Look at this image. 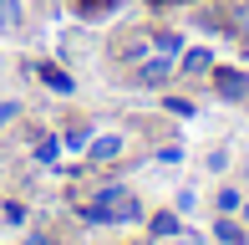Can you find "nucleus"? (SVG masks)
Instances as JSON below:
<instances>
[{"mask_svg": "<svg viewBox=\"0 0 249 245\" xmlns=\"http://www.w3.org/2000/svg\"><path fill=\"white\" fill-rule=\"evenodd\" d=\"M82 215L92 220V225H102V220H138L142 209H138V199H132L127 189H107V194L87 199V204H82Z\"/></svg>", "mask_w": 249, "mask_h": 245, "instance_id": "obj_1", "label": "nucleus"}, {"mask_svg": "<svg viewBox=\"0 0 249 245\" xmlns=\"http://www.w3.org/2000/svg\"><path fill=\"white\" fill-rule=\"evenodd\" d=\"M213 87H219V97H229V102H244V97H249V77L229 72V66H219V72H213Z\"/></svg>", "mask_w": 249, "mask_h": 245, "instance_id": "obj_2", "label": "nucleus"}, {"mask_svg": "<svg viewBox=\"0 0 249 245\" xmlns=\"http://www.w3.org/2000/svg\"><path fill=\"white\" fill-rule=\"evenodd\" d=\"M168 77H173V57H158L153 66H142V72H138V87H163Z\"/></svg>", "mask_w": 249, "mask_h": 245, "instance_id": "obj_3", "label": "nucleus"}, {"mask_svg": "<svg viewBox=\"0 0 249 245\" xmlns=\"http://www.w3.org/2000/svg\"><path fill=\"white\" fill-rule=\"evenodd\" d=\"M153 51H158V57H178V51H183V41H178L173 31H158V36H153Z\"/></svg>", "mask_w": 249, "mask_h": 245, "instance_id": "obj_4", "label": "nucleus"}, {"mask_svg": "<svg viewBox=\"0 0 249 245\" xmlns=\"http://www.w3.org/2000/svg\"><path fill=\"white\" fill-rule=\"evenodd\" d=\"M122 153V138H97L92 143V159H117Z\"/></svg>", "mask_w": 249, "mask_h": 245, "instance_id": "obj_5", "label": "nucleus"}, {"mask_svg": "<svg viewBox=\"0 0 249 245\" xmlns=\"http://www.w3.org/2000/svg\"><path fill=\"white\" fill-rule=\"evenodd\" d=\"M213 235H219V240H229V245H244V230L234 225V220H219V225H213Z\"/></svg>", "mask_w": 249, "mask_h": 245, "instance_id": "obj_6", "label": "nucleus"}, {"mask_svg": "<svg viewBox=\"0 0 249 245\" xmlns=\"http://www.w3.org/2000/svg\"><path fill=\"white\" fill-rule=\"evenodd\" d=\"M0 26H20V5H16V0H0Z\"/></svg>", "mask_w": 249, "mask_h": 245, "instance_id": "obj_7", "label": "nucleus"}, {"mask_svg": "<svg viewBox=\"0 0 249 245\" xmlns=\"http://www.w3.org/2000/svg\"><path fill=\"white\" fill-rule=\"evenodd\" d=\"M41 77H46L56 92H71V77H66V72H56V66H41Z\"/></svg>", "mask_w": 249, "mask_h": 245, "instance_id": "obj_8", "label": "nucleus"}, {"mask_svg": "<svg viewBox=\"0 0 249 245\" xmlns=\"http://www.w3.org/2000/svg\"><path fill=\"white\" fill-rule=\"evenodd\" d=\"M153 235H178V220L173 215H158L153 220Z\"/></svg>", "mask_w": 249, "mask_h": 245, "instance_id": "obj_9", "label": "nucleus"}, {"mask_svg": "<svg viewBox=\"0 0 249 245\" xmlns=\"http://www.w3.org/2000/svg\"><path fill=\"white\" fill-rule=\"evenodd\" d=\"M183 66H188V72H203V66H209V57H203V51H188V61H183Z\"/></svg>", "mask_w": 249, "mask_h": 245, "instance_id": "obj_10", "label": "nucleus"}, {"mask_svg": "<svg viewBox=\"0 0 249 245\" xmlns=\"http://www.w3.org/2000/svg\"><path fill=\"white\" fill-rule=\"evenodd\" d=\"M10 113H16V107H10V102H0V122H10Z\"/></svg>", "mask_w": 249, "mask_h": 245, "instance_id": "obj_11", "label": "nucleus"}, {"mask_svg": "<svg viewBox=\"0 0 249 245\" xmlns=\"http://www.w3.org/2000/svg\"><path fill=\"white\" fill-rule=\"evenodd\" d=\"M26 245H46V240H41V235H31V240H26Z\"/></svg>", "mask_w": 249, "mask_h": 245, "instance_id": "obj_12", "label": "nucleus"}, {"mask_svg": "<svg viewBox=\"0 0 249 245\" xmlns=\"http://www.w3.org/2000/svg\"><path fill=\"white\" fill-rule=\"evenodd\" d=\"M178 245H198V240H194V235H183V240H178Z\"/></svg>", "mask_w": 249, "mask_h": 245, "instance_id": "obj_13", "label": "nucleus"}, {"mask_svg": "<svg viewBox=\"0 0 249 245\" xmlns=\"http://www.w3.org/2000/svg\"><path fill=\"white\" fill-rule=\"evenodd\" d=\"M244 220H249V204H244Z\"/></svg>", "mask_w": 249, "mask_h": 245, "instance_id": "obj_14", "label": "nucleus"}]
</instances>
